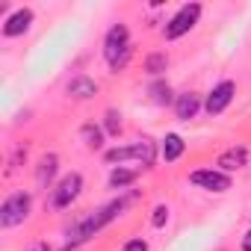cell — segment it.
Here are the masks:
<instances>
[{"instance_id": "obj_14", "label": "cell", "mask_w": 251, "mask_h": 251, "mask_svg": "<svg viewBox=\"0 0 251 251\" xmlns=\"http://www.w3.org/2000/svg\"><path fill=\"white\" fill-rule=\"evenodd\" d=\"M139 180V172L136 169H127V166H115L112 172H109V177H106V186L112 189V192H127L133 183Z\"/></svg>"}, {"instance_id": "obj_8", "label": "cell", "mask_w": 251, "mask_h": 251, "mask_svg": "<svg viewBox=\"0 0 251 251\" xmlns=\"http://www.w3.org/2000/svg\"><path fill=\"white\" fill-rule=\"evenodd\" d=\"M233 98H236V83L233 80H219L204 98V112L207 115H222L233 103Z\"/></svg>"}, {"instance_id": "obj_18", "label": "cell", "mask_w": 251, "mask_h": 251, "mask_svg": "<svg viewBox=\"0 0 251 251\" xmlns=\"http://www.w3.org/2000/svg\"><path fill=\"white\" fill-rule=\"evenodd\" d=\"M142 68H145L148 77L160 80V77L166 74V68H169V53H166V50H154V53H148L145 62H142Z\"/></svg>"}, {"instance_id": "obj_11", "label": "cell", "mask_w": 251, "mask_h": 251, "mask_svg": "<svg viewBox=\"0 0 251 251\" xmlns=\"http://www.w3.org/2000/svg\"><path fill=\"white\" fill-rule=\"evenodd\" d=\"M33 21H36V15H33L30 6L12 9V15L3 21V36H6V39H18V36H24V33L33 27Z\"/></svg>"}, {"instance_id": "obj_4", "label": "cell", "mask_w": 251, "mask_h": 251, "mask_svg": "<svg viewBox=\"0 0 251 251\" xmlns=\"http://www.w3.org/2000/svg\"><path fill=\"white\" fill-rule=\"evenodd\" d=\"M30 213H33V192L30 189H15L0 204V227L3 230L18 227L30 219Z\"/></svg>"}, {"instance_id": "obj_5", "label": "cell", "mask_w": 251, "mask_h": 251, "mask_svg": "<svg viewBox=\"0 0 251 251\" xmlns=\"http://www.w3.org/2000/svg\"><path fill=\"white\" fill-rule=\"evenodd\" d=\"M201 12H204L201 3H183V6L163 24V39H166V42H177V39H183L186 33H192V30L198 27V21H201Z\"/></svg>"}, {"instance_id": "obj_17", "label": "cell", "mask_w": 251, "mask_h": 251, "mask_svg": "<svg viewBox=\"0 0 251 251\" xmlns=\"http://www.w3.org/2000/svg\"><path fill=\"white\" fill-rule=\"evenodd\" d=\"M148 95H151V103H157V106H175V89H172V83L166 80V77H160V80H151L148 83Z\"/></svg>"}, {"instance_id": "obj_10", "label": "cell", "mask_w": 251, "mask_h": 251, "mask_svg": "<svg viewBox=\"0 0 251 251\" xmlns=\"http://www.w3.org/2000/svg\"><path fill=\"white\" fill-rule=\"evenodd\" d=\"M56 175H59V154H53V151L42 154L39 163H36V183H39V189H53L56 186Z\"/></svg>"}, {"instance_id": "obj_9", "label": "cell", "mask_w": 251, "mask_h": 251, "mask_svg": "<svg viewBox=\"0 0 251 251\" xmlns=\"http://www.w3.org/2000/svg\"><path fill=\"white\" fill-rule=\"evenodd\" d=\"M248 157H251V151H248L242 142H236V145L225 148V151L216 157V169L225 172V175H233V172H239V169L248 166Z\"/></svg>"}, {"instance_id": "obj_7", "label": "cell", "mask_w": 251, "mask_h": 251, "mask_svg": "<svg viewBox=\"0 0 251 251\" xmlns=\"http://www.w3.org/2000/svg\"><path fill=\"white\" fill-rule=\"evenodd\" d=\"M189 183L198 186V189H204V192H213V195H225L227 189H233V177L225 175V172H219L216 166L189 172Z\"/></svg>"}, {"instance_id": "obj_20", "label": "cell", "mask_w": 251, "mask_h": 251, "mask_svg": "<svg viewBox=\"0 0 251 251\" xmlns=\"http://www.w3.org/2000/svg\"><path fill=\"white\" fill-rule=\"evenodd\" d=\"M151 213H154V216H151V227H166V222H169V213H172V210H169L166 204H157Z\"/></svg>"}, {"instance_id": "obj_21", "label": "cell", "mask_w": 251, "mask_h": 251, "mask_svg": "<svg viewBox=\"0 0 251 251\" xmlns=\"http://www.w3.org/2000/svg\"><path fill=\"white\" fill-rule=\"evenodd\" d=\"M121 251H151V245H148L145 236H133V239H127L121 245Z\"/></svg>"}, {"instance_id": "obj_16", "label": "cell", "mask_w": 251, "mask_h": 251, "mask_svg": "<svg viewBox=\"0 0 251 251\" xmlns=\"http://www.w3.org/2000/svg\"><path fill=\"white\" fill-rule=\"evenodd\" d=\"M80 142H83L89 151H106V148H103V145H106V133H103L100 124H95V121L80 124Z\"/></svg>"}, {"instance_id": "obj_23", "label": "cell", "mask_w": 251, "mask_h": 251, "mask_svg": "<svg viewBox=\"0 0 251 251\" xmlns=\"http://www.w3.org/2000/svg\"><path fill=\"white\" fill-rule=\"evenodd\" d=\"M27 251H53V248H50V242H45V239H39V242H33V245H30Z\"/></svg>"}, {"instance_id": "obj_15", "label": "cell", "mask_w": 251, "mask_h": 251, "mask_svg": "<svg viewBox=\"0 0 251 251\" xmlns=\"http://www.w3.org/2000/svg\"><path fill=\"white\" fill-rule=\"evenodd\" d=\"M183 154H186V142L180 133H166L160 139V160L163 163H177Z\"/></svg>"}, {"instance_id": "obj_13", "label": "cell", "mask_w": 251, "mask_h": 251, "mask_svg": "<svg viewBox=\"0 0 251 251\" xmlns=\"http://www.w3.org/2000/svg\"><path fill=\"white\" fill-rule=\"evenodd\" d=\"M65 95H68L71 100H92V98L98 95V83H95V77H89V74H74V77L65 83Z\"/></svg>"}, {"instance_id": "obj_1", "label": "cell", "mask_w": 251, "mask_h": 251, "mask_svg": "<svg viewBox=\"0 0 251 251\" xmlns=\"http://www.w3.org/2000/svg\"><path fill=\"white\" fill-rule=\"evenodd\" d=\"M136 198H139V192H121L118 198H112V201H106V204H100V207H95V210L80 213V216L65 227V245L80 248V245L89 242L95 233H100L109 222H115Z\"/></svg>"}, {"instance_id": "obj_2", "label": "cell", "mask_w": 251, "mask_h": 251, "mask_svg": "<svg viewBox=\"0 0 251 251\" xmlns=\"http://www.w3.org/2000/svg\"><path fill=\"white\" fill-rule=\"evenodd\" d=\"M160 160V142H154L151 136H139L130 145H115L103 151V163L106 166H124V163H139L142 169H154V163Z\"/></svg>"}, {"instance_id": "obj_12", "label": "cell", "mask_w": 251, "mask_h": 251, "mask_svg": "<svg viewBox=\"0 0 251 251\" xmlns=\"http://www.w3.org/2000/svg\"><path fill=\"white\" fill-rule=\"evenodd\" d=\"M175 118L177 121H192L201 109H204V98L198 95V92H180L177 98H175Z\"/></svg>"}, {"instance_id": "obj_3", "label": "cell", "mask_w": 251, "mask_h": 251, "mask_svg": "<svg viewBox=\"0 0 251 251\" xmlns=\"http://www.w3.org/2000/svg\"><path fill=\"white\" fill-rule=\"evenodd\" d=\"M100 53H103V62L109 65L112 74H121L124 68L130 65V59H133V39H130V30H127V24H124V21L112 24L103 33Z\"/></svg>"}, {"instance_id": "obj_19", "label": "cell", "mask_w": 251, "mask_h": 251, "mask_svg": "<svg viewBox=\"0 0 251 251\" xmlns=\"http://www.w3.org/2000/svg\"><path fill=\"white\" fill-rule=\"evenodd\" d=\"M100 127H103V133H106V136H112V139H118V136H121L124 121H121V112H118L115 106H109V109L103 112V124H100Z\"/></svg>"}, {"instance_id": "obj_22", "label": "cell", "mask_w": 251, "mask_h": 251, "mask_svg": "<svg viewBox=\"0 0 251 251\" xmlns=\"http://www.w3.org/2000/svg\"><path fill=\"white\" fill-rule=\"evenodd\" d=\"M239 248H242V251H251V227L242 233V239H239Z\"/></svg>"}, {"instance_id": "obj_6", "label": "cell", "mask_w": 251, "mask_h": 251, "mask_svg": "<svg viewBox=\"0 0 251 251\" xmlns=\"http://www.w3.org/2000/svg\"><path fill=\"white\" fill-rule=\"evenodd\" d=\"M83 186H86V180L80 172H65L56 180V186L50 189V210H68L83 195Z\"/></svg>"}]
</instances>
